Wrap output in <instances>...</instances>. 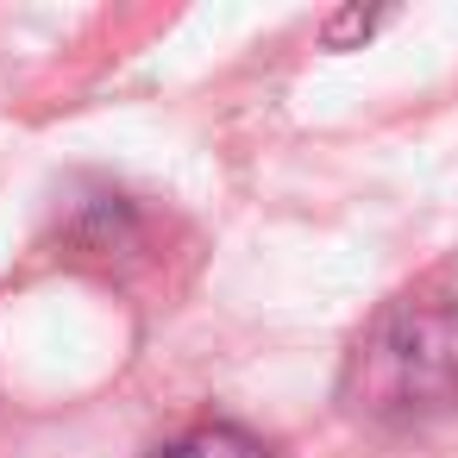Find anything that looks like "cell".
I'll list each match as a JSON object with an SVG mask.
<instances>
[{"label":"cell","mask_w":458,"mask_h":458,"mask_svg":"<svg viewBox=\"0 0 458 458\" xmlns=\"http://www.w3.org/2000/svg\"><path fill=\"white\" fill-rule=\"evenodd\" d=\"M345 408L364 420H433L458 408V301L408 295L370 320L345 358Z\"/></svg>","instance_id":"6da1fadb"},{"label":"cell","mask_w":458,"mask_h":458,"mask_svg":"<svg viewBox=\"0 0 458 458\" xmlns=\"http://www.w3.org/2000/svg\"><path fill=\"white\" fill-rule=\"evenodd\" d=\"M151 458H270V452H264V439H251L245 427L214 420V427H195V433L170 439V445L151 452Z\"/></svg>","instance_id":"7a4b0ae2"}]
</instances>
